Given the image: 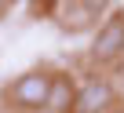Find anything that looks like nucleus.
Masks as SVG:
<instances>
[{
	"mask_svg": "<svg viewBox=\"0 0 124 113\" xmlns=\"http://www.w3.org/2000/svg\"><path fill=\"white\" fill-rule=\"evenodd\" d=\"M51 80H55V73H47V69H29V73L15 77V84L8 88L11 106H18V109H44L47 95H51Z\"/></svg>",
	"mask_w": 124,
	"mask_h": 113,
	"instance_id": "f257e3e1",
	"label": "nucleus"
},
{
	"mask_svg": "<svg viewBox=\"0 0 124 113\" xmlns=\"http://www.w3.org/2000/svg\"><path fill=\"white\" fill-rule=\"evenodd\" d=\"M109 106H113V84L106 77H91L77 88L73 113H106Z\"/></svg>",
	"mask_w": 124,
	"mask_h": 113,
	"instance_id": "7ed1b4c3",
	"label": "nucleus"
},
{
	"mask_svg": "<svg viewBox=\"0 0 124 113\" xmlns=\"http://www.w3.org/2000/svg\"><path fill=\"white\" fill-rule=\"evenodd\" d=\"M91 59L95 62L124 59V15L120 11L106 15V22L95 29V37H91Z\"/></svg>",
	"mask_w": 124,
	"mask_h": 113,
	"instance_id": "f03ea898",
	"label": "nucleus"
},
{
	"mask_svg": "<svg viewBox=\"0 0 124 113\" xmlns=\"http://www.w3.org/2000/svg\"><path fill=\"white\" fill-rule=\"evenodd\" d=\"M73 98H77V84H73V77H66V73H55V80H51V95H47V113H73Z\"/></svg>",
	"mask_w": 124,
	"mask_h": 113,
	"instance_id": "20e7f679",
	"label": "nucleus"
}]
</instances>
